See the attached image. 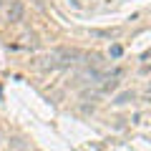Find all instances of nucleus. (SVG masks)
Here are the masks:
<instances>
[{
    "mask_svg": "<svg viewBox=\"0 0 151 151\" xmlns=\"http://www.w3.org/2000/svg\"><path fill=\"white\" fill-rule=\"evenodd\" d=\"M78 58H86V53L78 48H55L48 55L40 58V68L43 70H55V68H68L70 63H76Z\"/></svg>",
    "mask_w": 151,
    "mask_h": 151,
    "instance_id": "nucleus-1",
    "label": "nucleus"
},
{
    "mask_svg": "<svg viewBox=\"0 0 151 151\" xmlns=\"http://www.w3.org/2000/svg\"><path fill=\"white\" fill-rule=\"evenodd\" d=\"M23 13H25L23 3H20V0H13L10 8H8V20H10V23H20L23 20Z\"/></svg>",
    "mask_w": 151,
    "mask_h": 151,
    "instance_id": "nucleus-2",
    "label": "nucleus"
},
{
    "mask_svg": "<svg viewBox=\"0 0 151 151\" xmlns=\"http://www.w3.org/2000/svg\"><path fill=\"white\" fill-rule=\"evenodd\" d=\"M129 101H134V91H126V93H121L116 98V103H129Z\"/></svg>",
    "mask_w": 151,
    "mask_h": 151,
    "instance_id": "nucleus-3",
    "label": "nucleus"
},
{
    "mask_svg": "<svg viewBox=\"0 0 151 151\" xmlns=\"http://www.w3.org/2000/svg\"><path fill=\"white\" fill-rule=\"evenodd\" d=\"M121 55V45H111V58H119Z\"/></svg>",
    "mask_w": 151,
    "mask_h": 151,
    "instance_id": "nucleus-4",
    "label": "nucleus"
},
{
    "mask_svg": "<svg viewBox=\"0 0 151 151\" xmlns=\"http://www.w3.org/2000/svg\"><path fill=\"white\" fill-rule=\"evenodd\" d=\"M146 98H149V101H151V86H149V91H146Z\"/></svg>",
    "mask_w": 151,
    "mask_h": 151,
    "instance_id": "nucleus-5",
    "label": "nucleus"
},
{
    "mask_svg": "<svg viewBox=\"0 0 151 151\" xmlns=\"http://www.w3.org/2000/svg\"><path fill=\"white\" fill-rule=\"evenodd\" d=\"M0 3H5V0H0Z\"/></svg>",
    "mask_w": 151,
    "mask_h": 151,
    "instance_id": "nucleus-6",
    "label": "nucleus"
}]
</instances>
